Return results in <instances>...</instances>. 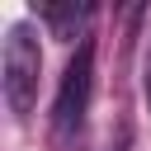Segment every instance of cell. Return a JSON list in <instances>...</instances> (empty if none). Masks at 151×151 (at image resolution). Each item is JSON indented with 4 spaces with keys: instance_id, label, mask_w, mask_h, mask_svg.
<instances>
[{
    "instance_id": "5",
    "label": "cell",
    "mask_w": 151,
    "mask_h": 151,
    "mask_svg": "<svg viewBox=\"0 0 151 151\" xmlns=\"http://www.w3.org/2000/svg\"><path fill=\"white\" fill-rule=\"evenodd\" d=\"M127 146H132V127H118V142H113L109 151H127Z\"/></svg>"
},
{
    "instance_id": "1",
    "label": "cell",
    "mask_w": 151,
    "mask_h": 151,
    "mask_svg": "<svg viewBox=\"0 0 151 151\" xmlns=\"http://www.w3.org/2000/svg\"><path fill=\"white\" fill-rule=\"evenodd\" d=\"M38 76H42V47H38L33 28L19 19V24L5 28V47H0V90H5V104H9L14 118L33 113Z\"/></svg>"
},
{
    "instance_id": "3",
    "label": "cell",
    "mask_w": 151,
    "mask_h": 151,
    "mask_svg": "<svg viewBox=\"0 0 151 151\" xmlns=\"http://www.w3.org/2000/svg\"><path fill=\"white\" fill-rule=\"evenodd\" d=\"M38 19L47 24V33L52 38H61V42H85V28H90V19H94V5H38Z\"/></svg>"
},
{
    "instance_id": "2",
    "label": "cell",
    "mask_w": 151,
    "mask_h": 151,
    "mask_svg": "<svg viewBox=\"0 0 151 151\" xmlns=\"http://www.w3.org/2000/svg\"><path fill=\"white\" fill-rule=\"evenodd\" d=\"M90 94H94V42L85 38L76 47V57L66 61L57 99H52V132L57 137H76L80 132V123L90 113Z\"/></svg>"
},
{
    "instance_id": "4",
    "label": "cell",
    "mask_w": 151,
    "mask_h": 151,
    "mask_svg": "<svg viewBox=\"0 0 151 151\" xmlns=\"http://www.w3.org/2000/svg\"><path fill=\"white\" fill-rule=\"evenodd\" d=\"M142 94H146V109H151V47H146V61H142Z\"/></svg>"
}]
</instances>
